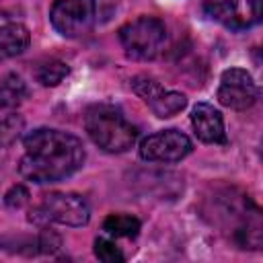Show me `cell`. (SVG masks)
I'll use <instances>...</instances> for the list:
<instances>
[{
	"label": "cell",
	"instance_id": "6da1fadb",
	"mask_svg": "<svg viewBox=\"0 0 263 263\" xmlns=\"http://www.w3.org/2000/svg\"><path fill=\"white\" fill-rule=\"evenodd\" d=\"M25 154L18 173L33 183H58L82 168L86 152L82 142L66 132L39 127L25 136Z\"/></svg>",
	"mask_w": 263,
	"mask_h": 263
},
{
	"label": "cell",
	"instance_id": "7a4b0ae2",
	"mask_svg": "<svg viewBox=\"0 0 263 263\" xmlns=\"http://www.w3.org/2000/svg\"><path fill=\"white\" fill-rule=\"evenodd\" d=\"M84 127L90 140L105 152L119 154L134 146L138 127L113 105H95L84 115Z\"/></svg>",
	"mask_w": 263,
	"mask_h": 263
},
{
	"label": "cell",
	"instance_id": "3957f363",
	"mask_svg": "<svg viewBox=\"0 0 263 263\" xmlns=\"http://www.w3.org/2000/svg\"><path fill=\"white\" fill-rule=\"evenodd\" d=\"M119 41L132 60H154L166 41V27L156 16H138L119 29Z\"/></svg>",
	"mask_w": 263,
	"mask_h": 263
},
{
	"label": "cell",
	"instance_id": "277c9868",
	"mask_svg": "<svg viewBox=\"0 0 263 263\" xmlns=\"http://www.w3.org/2000/svg\"><path fill=\"white\" fill-rule=\"evenodd\" d=\"M31 222H58L64 226H84L90 220V208L78 193H47L41 203L31 212Z\"/></svg>",
	"mask_w": 263,
	"mask_h": 263
},
{
	"label": "cell",
	"instance_id": "5b68a950",
	"mask_svg": "<svg viewBox=\"0 0 263 263\" xmlns=\"http://www.w3.org/2000/svg\"><path fill=\"white\" fill-rule=\"evenodd\" d=\"M97 16L95 0H55L49 8V21L53 29L68 39L86 35Z\"/></svg>",
	"mask_w": 263,
	"mask_h": 263
},
{
	"label": "cell",
	"instance_id": "8992f818",
	"mask_svg": "<svg viewBox=\"0 0 263 263\" xmlns=\"http://www.w3.org/2000/svg\"><path fill=\"white\" fill-rule=\"evenodd\" d=\"M263 0H203L210 18L230 31H247L261 21Z\"/></svg>",
	"mask_w": 263,
	"mask_h": 263
},
{
	"label": "cell",
	"instance_id": "52a82bcc",
	"mask_svg": "<svg viewBox=\"0 0 263 263\" xmlns=\"http://www.w3.org/2000/svg\"><path fill=\"white\" fill-rule=\"evenodd\" d=\"M191 150V140L179 129H162L140 142V156L148 162H179Z\"/></svg>",
	"mask_w": 263,
	"mask_h": 263
},
{
	"label": "cell",
	"instance_id": "ba28073f",
	"mask_svg": "<svg viewBox=\"0 0 263 263\" xmlns=\"http://www.w3.org/2000/svg\"><path fill=\"white\" fill-rule=\"evenodd\" d=\"M259 97V88L253 76L242 68H228L220 76L218 101L234 111H245L255 105Z\"/></svg>",
	"mask_w": 263,
	"mask_h": 263
},
{
	"label": "cell",
	"instance_id": "9c48e42d",
	"mask_svg": "<svg viewBox=\"0 0 263 263\" xmlns=\"http://www.w3.org/2000/svg\"><path fill=\"white\" fill-rule=\"evenodd\" d=\"M132 88L134 92L144 99V103L152 109V113L160 119L173 117L181 113L187 107V97L177 90H164L154 78L148 76H136L132 78Z\"/></svg>",
	"mask_w": 263,
	"mask_h": 263
},
{
	"label": "cell",
	"instance_id": "30bf717a",
	"mask_svg": "<svg viewBox=\"0 0 263 263\" xmlns=\"http://www.w3.org/2000/svg\"><path fill=\"white\" fill-rule=\"evenodd\" d=\"M191 125L195 136L205 144H224L226 132H224V119L218 109H214L210 103H197L191 111Z\"/></svg>",
	"mask_w": 263,
	"mask_h": 263
},
{
	"label": "cell",
	"instance_id": "8fae6325",
	"mask_svg": "<svg viewBox=\"0 0 263 263\" xmlns=\"http://www.w3.org/2000/svg\"><path fill=\"white\" fill-rule=\"evenodd\" d=\"M29 29L21 23H8L0 27V62L21 55L29 47Z\"/></svg>",
	"mask_w": 263,
	"mask_h": 263
},
{
	"label": "cell",
	"instance_id": "7c38bea8",
	"mask_svg": "<svg viewBox=\"0 0 263 263\" xmlns=\"http://www.w3.org/2000/svg\"><path fill=\"white\" fill-rule=\"evenodd\" d=\"M27 95H29L27 84L18 74H6L0 80V107L12 109L21 105L27 99Z\"/></svg>",
	"mask_w": 263,
	"mask_h": 263
},
{
	"label": "cell",
	"instance_id": "4fadbf2b",
	"mask_svg": "<svg viewBox=\"0 0 263 263\" xmlns=\"http://www.w3.org/2000/svg\"><path fill=\"white\" fill-rule=\"evenodd\" d=\"M140 226H142L140 220L129 216V214H111L103 222V230L109 236H125V238L138 236Z\"/></svg>",
	"mask_w": 263,
	"mask_h": 263
},
{
	"label": "cell",
	"instance_id": "5bb4252c",
	"mask_svg": "<svg viewBox=\"0 0 263 263\" xmlns=\"http://www.w3.org/2000/svg\"><path fill=\"white\" fill-rule=\"evenodd\" d=\"M25 132V119L18 113H10L0 121V148H10Z\"/></svg>",
	"mask_w": 263,
	"mask_h": 263
},
{
	"label": "cell",
	"instance_id": "9a60e30c",
	"mask_svg": "<svg viewBox=\"0 0 263 263\" xmlns=\"http://www.w3.org/2000/svg\"><path fill=\"white\" fill-rule=\"evenodd\" d=\"M68 74H70V68H68L64 62L51 60V62L43 64V66L37 70V80H39L43 86H58Z\"/></svg>",
	"mask_w": 263,
	"mask_h": 263
},
{
	"label": "cell",
	"instance_id": "2e32d148",
	"mask_svg": "<svg viewBox=\"0 0 263 263\" xmlns=\"http://www.w3.org/2000/svg\"><path fill=\"white\" fill-rule=\"evenodd\" d=\"M95 255L99 261L103 263H123L125 261V255L119 251V247L107 238V236H99L95 240Z\"/></svg>",
	"mask_w": 263,
	"mask_h": 263
},
{
	"label": "cell",
	"instance_id": "e0dca14e",
	"mask_svg": "<svg viewBox=\"0 0 263 263\" xmlns=\"http://www.w3.org/2000/svg\"><path fill=\"white\" fill-rule=\"evenodd\" d=\"M29 189L25 187V185H12L6 193H4V203H6V208H10V210H21L23 205H27L29 203Z\"/></svg>",
	"mask_w": 263,
	"mask_h": 263
},
{
	"label": "cell",
	"instance_id": "ac0fdd59",
	"mask_svg": "<svg viewBox=\"0 0 263 263\" xmlns=\"http://www.w3.org/2000/svg\"><path fill=\"white\" fill-rule=\"evenodd\" d=\"M37 247H39L41 253L51 255V253L60 251V247H62V236H60L55 230H51V228L45 226V228L41 230L39 238H37Z\"/></svg>",
	"mask_w": 263,
	"mask_h": 263
}]
</instances>
